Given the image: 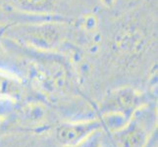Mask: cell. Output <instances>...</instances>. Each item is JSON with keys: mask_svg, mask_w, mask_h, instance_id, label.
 I'll return each instance as SVG.
<instances>
[{"mask_svg": "<svg viewBox=\"0 0 158 147\" xmlns=\"http://www.w3.org/2000/svg\"><path fill=\"white\" fill-rule=\"evenodd\" d=\"M97 127L98 126H96L94 123L62 126L58 129L57 137L61 143L66 145H73L85 137Z\"/></svg>", "mask_w": 158, "mask_h": 147, "instance_id": "1", "label": "cell"}, {"mask_svg": "<svg viewBox=\"0 0 158 147\" xmlns=\"http://www.w3.org/2000/svg\"><path fill=\"white\" fill-rule=\"evenodd\" d=\"M146 139V133L143 128L132 126L121 137L123 147H143Z\"/></svg>", "mask_w": 158, "mask_h": 147, "instance_id": "2", "label": "cell"}, {"mask_svg": "<svg viewBox=\"0 0 158 147\" xmlns=\"http://www.w3.org/2000/svg\"><path fill=\"white\" fill-rule=\"evenodd\" d=\"M88 147H100V145H99V144H97V143H92V144H90V145L88 146Z\"/></svg>", "mask_w": 158, "mask_h": 147, "instance_id": "3", "label": "cell"}]
</instances>
